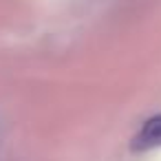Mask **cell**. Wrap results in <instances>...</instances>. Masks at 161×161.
Instances as JSON below:
<instances>
[{
    "instance_id": "6da1fadb",
    "label": "cell",
    "mask_w": 161,
    "mask_h": 161,
    "mask_svg": "<svg viewBox=\"0 0 161 161\" xmlns=\"http://www.w3.org/2000/svg\"><path fill=\"white\" fill-rule=\"evenodd\" d=\"M135 150H152V148H161V115L148 119L141 130L137 132L135 141H132Z\"/></svg>"
}]
</instances>
